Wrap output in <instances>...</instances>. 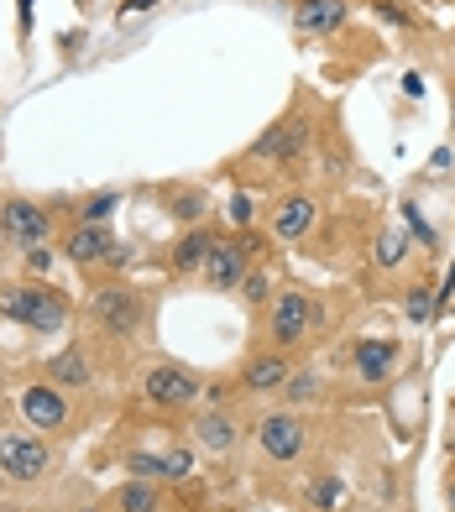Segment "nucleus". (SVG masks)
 Returning a JSON list of instances; mask_svg holds the SVG:
<instances>
[{
    "instance_id": "obj_1",
    "label": "nucleus",
    "mask_w": 455,
    "mask_h": 512,
    "mask_svg": "<svg viewBox=\"0 0 455 512\" xmlns=\"http://www.w3.org/2000/svg\"><path fill=\"white\" fill-rule=\"evenodd\" d=\"M0 309H6V319H16L21 330H32V335H58L68 324V298L58 288H48V283H16V288H6Z\"/></svg>"
},
{
    "instance_id": "obj_2",
    "label": "nucleus",
    "mask_w": 455,
    "mask_h": 512,
    "mask_svg": "<svg viewBox=\"0 0 455 512\" xmlns=\"http://www.w3.org/2000/svg\"><path fill=\"white\" fill-rule=\"evenodd\" d=\"M89 314H95V324L105 335L131 340L147 324V298L136 288H126V283H100L95 293H89Z\"/></svg>"
},
{
    "instance_id": "obj_3",
    "label": "nucleus",
    "mask_w": 455,
    "mask_h": 512,
    "mask_svg": "<svg viewBox=\"0 0 455 512\" xmlns=\"http://www.w3.org/2000/svg\"><path fill=\"white\" fill-rule=\"evenodd\" d=\"M257 262H262V241H257V236H220L199 277H204L215 293H231V288L246 283V272H252Z\"/></svg>"
},
{
    "instance_id": "obj_4",
    "label": "nucleus",
    "mask_w": 455,
    "mask_h": 512,
    "mask_svg": "<svg viewBox=\"0 0 455 512\" xmlns=\"http://www.w3.org/2000/svg\"><path fill=\"white\" fill-rule=\"evenodd\" d=\"M309 324H314L309 293L304 288H283V293H272V304L262 314V340L278 345V351H288V345H299L309 335Z\"/></svg>"
},
{
    "instance_id": "obj_5",
    "label": "nucleus",
    "mask_w": 455,
    "mask_h": 512,
    "mask_svg": "<svg viewBox=\"0 0 455 512\" xmlns=\"http://www.w3.org/2000/svg\"><path fill=\"white\" fill-rule=\"evenodd\" d=\"M257 445H262V455L272 465H293L304 455V445H309V424L293 408H272L257 424Z\"/></svg>"
},
{
    "instance_id": "obj_6",
    "label": "nucleus",
    "mask_w": 455,
    "mask_h": 512,
    "mask_svg": "<svg viewBox=\"0 0 455 512\" xmlns=\"http://www.w3.org/2000/svg\"><path fill=\"white\" fill-rule=\"evenodd\" d=\"M142 398L157 408H189L199 398V377L178 361H152L142 371Z\"/></svg>"
},
{
    "instance_id": "obj_7",
    "label": "nucleus",
    "mask_w": 455,
    "mask_h": 512,
    "mask_svg": "<svg viewBox=\"0 0 455 512\" xmlns=\"http://www.w3.org/2000/svg\"><path fill=\"white\" fill-rule=\"evenodd\" d=\"M48 465H53V455L37 434H0V471H6V481L32 486L48 476Z\"/></svg>"
},
{
    "instance_id": "obj_8",
    "label": "nucleus",
    "mask_w": 455,
    "mask_h": 512,
    "mask_svg": "<svg viewBox=\"0 0 455 512\" xmlns=\"http://www.w3.org/2000/svg\"><path fill=\"white\" fill-rule=\"evenodd\" d=\"M0 236H11L21 251L48 246V236H53V215H48L42 204H32V199H6V204H0Z\"/></svg>"
},
{
    "instance_id": "obj_9",
    "label": "nucleus",
    "mask_w": 455,
    "mask_h": 512,
    "mask_svg": "<svg viewBox=\"0 0 455 512\" xmlns=\"http://www.w3.org/2000/svg\"><path fill=\"white\" fill-rule=\"evenodd\" d=\"M63 256L74 267H110V256H116V236H110V225H100V220H79L74 230L63 236Z\"/></svg>"
},
{
    "instance_id": "obj_10",
    "label": "nucleus",
    "mask_w": 455,
    "mask_h": 512,
    "mask_svg": "<svg viewBox=\"0 0 455 512\" xmlns=\"http://www.w3.org/2000/svg\"><path fill=\"white\" fill-rule=\"evenodd\" d=\"M21 418H27L37 434H58V429H68V403H63V392L48 387V382H32L27 392H21Z\"/></svg>"
},
{
    "instance_id": "obj_11",
    "label": "nucleus",
    "mask_w": 455,
    "mask_h": 512,
    "mask_svg": "<svg viewBox=\"0 0 455 512\" xmlns=\"http://www.w3.org/2000/svg\"><path fill=\"white\" fill-rule=\"evenodd\" d=\"M304 147H309V121H304V115H293V121H278L272 131L257 136L252 157H262V162H293Z\"/></svg>"
},
{
    "instance_id": "obj_12",
    "label": "nucleus",
    "mask_w": 455,
    "mask_h": 512,
    "mask_svg": "<svg viewBox=\"0 0 455 512\" xmlns=\"http://www.w3.org/2000/svg\"><path fill=\"white\" fill-rule=\"evenodd\" d=\"M314 220H320V204L309 194H288V199L272 204V236L278 241H304L314 230Z\"/></svg>"
},
{
    "instance_id": "obj_13",
    "label": "nucleus",
    "mask_w": 455,
    "mask_h": 512,
    "mask_svg": "<svg viewBox=\"0 0 455 512\" xmlns=\"http://www.w3.org/2000/svg\"><path fill=\"white\" fill-rule=\"evenodd\" d=\"M215 241H220V236H210L204 225H189L184 236H178V246H173V256H168V267H173L178 277H194V272H204V262H210Z\"/></svg>"
},
{
    "instance_id": "obj_14",
    "label": "nucleus",
    "mask_w": 455,
    "mask_h": 512,
    "mask_svg": "<svg viewBox=\"0 0 455 512\" xmlns=\"http://www.w3.org/2000/svg\"><path fill=\"white\" fill-rule=\"evenodd\" d=\"M236 439H241V429H236V418L231 413H199L194 418V445L204 450V455H225V450H236Z\"/></svg>"
},
{
    "instance_id": "obj_15",
    "label": "nucleus",
    "mask_w": 455,
    "mask_h": 512,
    "mask_svg": "<svg viewBox=\"0 0 455 512\" xmlns=\"http://www.w3.org/2000/svg\"><path fill=\"white\" fill-rule=\"evenodd\" d=\"M131 476L136 481H184L194 471V460L189 450H168V455H131Z\"/></svg>"
},
{
    "instance_id": "obj_16",
    "label": "nucleus",
    "mask_w": 455,
    "mask_h": 512,
    "mask_svg": "<svg viewBox=\"0 0 455 512\" xmlns=\"http://www.w3.org/2000/svg\"><path fill=\"white\" fill-rule=\"evenodd\" d=\"M42 377L58 382V387H89V382H95V366H89V356L79 351V345H68V351L48 356V366H42Z\"/></svg>"
},
{
    "instance_id": "obj_17",
    "label": "nucleus",
    "mask_w": 455,
    "mask_h": 512,
    "mask_svg": "<svg viewBox=\"0 0 455 512\" xmlns=\"http://www.w3.org/2000/svg\"><path fill=\"white\" fill-rule=\"evenodd\" d=\"M288 377H293V371H288V356H257V361H246L241 387L252 392V398H262V392H283Z\"/></svg>"
},
{
    "instance_id": "obj_18",
    "label": "nucleus",
    "mask_w": 455,
    "mask_h": 512,
    "mask_svg": "<svg viewBox=\"0 0 455 512\" xmlns=\"http://www.w3.org/2000/svg\"><path fill=\"white\" fill-rule=\"evenodd\" d=\"M393 361H398V340H361L356 345V377L361 382H388Z\"/></svg>"
},
{
    "instance_id": "obj_19",
    "label": "nucleus",
    "mask_w": 455,
    "mask_h": 512,
    "mask_svg": "<svg viewBox=\"0 0 455 512\" xmlns=\"http://www.w3.org/2000/svg\"><path fill=\"white\" fill-rule=\"evenodd\" d=\"M293 21H299V32L325 37V32H335L340 21H346V0H299Z\"/></svg>"
},
{
    "instance_id": "obj_20",
    "label": "nucleus",
    "mask_w": 455,
    "mask_h": 512,
    "mask_svg": "<svg viewBox=\"0 0 455 512\" xmlns=\"http://www.w3.org/2000/svg\"><path fill=\"white\" fill-rule=\"evenodd\" d=\"M116 507L121 512H163V492H157V481H126L116 492Z\"/></svg>"
},
{
    "instance_id": "obj_21",
    "label": "nucleus",
    "mask_w": 455,
    "mask_h": 512,
    "mask_svg": "<svg viewBox=\"0 0 455 512\" xmlns=\"http://www.w3.org/2000/svg\"><path fill=\"white\" fill-rule=\"evenodd\" d=\"M408 262V236L403 230H382V241H377V267L382 272H398Z\"/></svg>"
},
{
    "instance_id": "obj_22",
    "label": "nucleus",
    "mask_w": 455,
    "mask_h": 512,
    "mask_svg": "<svg viewBox=\"0 0 455 512\" xmlns=\"http://www.w3.org/2000/svg\"><path fill=\"white\" fill-rule=\"evenodd\" d=\"M210 209V199H204V189H184V194H173V215L184 220V225H199V215Z\"/></svg>"
},
{
    "instance_id": "obj_23",
    "label": "nucleus",
    "mask_w": 455,
    "mask_h": 512,
    "mask_svg": "<svg viewBox=\"0 0 455 512\" xmlns=\"http://www.w3.org/2000/svg\"><path fill=\"white\" fill-rule=\"evenodd\" d=\"M283 392H288V403H314L320 398V377H314V371H293L283 382Z\"/></svg>"
},
{
    "instance_id": "obj_24",
    "label": "nucleus",
    "mask_w": 455,
    "mask_h": 512,
    "mask_svg": "<svg viewBox=\"0 0 455 512\" xmlns=\"http://www.w3.org/2000/svg\"><path fill=\"white\" fill-rule=\"evenodd\" d=\"M241 298H246V304H272V277L262 267H252V272H246V283H241Z\"/></svg>"
},
{
    "instance_id": "obj_25",
    "label": "nucleus",
    "mask_w": 455,
    "mask_h": 512,
    "mask_svg": "<svg viewBox=\"0 0 455 512\" xmlns=\"http://www.w3.org/2000/svg\"><path fill=\"white\" fill-rule=\"evenodd\" d=\"M335 502H340V481L320 476V481H314V492H309V507L314 512H335Z\"/></svg>"
},
{
    "instance_id": "obj_26",
    "label": "nucleus",
    "mask_w": 455,
    "mask_h": 512,
    "mask_svg": "<svg viewBox=\"0 0 455 512\" xmlns=\"http://www.w3.org/2000/svg\"><path fill=\"white\" fill-rule=\"evenodd\" d=\"M116 209H121V194H116V189H105V194H95V199L84 204V220H100V225H105L110 215H116Z\"/></svg>"
},
{
    "instance_id": "obj_27",
    "label": "nucleus",
    "mask_w": 455,
    "mask_h": 512,
    "mask_svg": "<svg viewBox=\"0 0 455 512\" xmlns=\"http://www.w3.org/2000/svg\"><path fill=\"white\" fill-rule=\"evenodd\" d=\"M403 230H408V236H419L424 246H435V241H440L435 230H429V220L419 215V204H403Z\"/></svg>"
},
{
    "instance_id": "obj_28",
    "label": "nucleus",
    "mask_w": 455,
    "mask_h": 512,
    "mask_svg": "<svg viewBox=\"0 0 455 512\" xmlns=\"http://www.w3.org/2000/svg\"><path fill=\"white\" fill-rule=\"evenodd\" d=\"M429 298H435L429 288H414V293H408V304H403V314L414 319V324H424L429 314H435V304H429Z\"/></svg>"
},
{
    "instance_id": "obj_29",
    "label": "nucleus",
    "mask_w": 455,
    "mask_h": 512,
    "mask_svg": "<svg viewBox=\"0 0 455 512\" xmlns=\"http://www.w3.org/2000/svg\"><path fill=\"white\" fill-rule=\"evenodd\" d=\"M252 220H257L252 194H236V199H231V225H246V230H252Z\"/></svg>"
},
{
    "instance_id": "obj_30",
    "label": "nucleus",
    "mask_w": 455,
    "mask_h": 512,
    "mask_svg": "<svg viewBox=\"0 0 455 512\" xmlns=\"http://www.w3.org/2000/svg\"><path fill=\"white\" fill-rule=\"evenodd\" d=\"M21 262H27L32 277H42V272L53 267V251H48V246H32V251H21Z\"/></svg>"
},
{
    "instance_id": "obj_31",
    "label": "nucleus",
    "mask_w": 455,
    "mask_h": 512,
    "mask_svg": "<svg viewBox=\"0 0 455 512\" xmlns=\"http://www.w3.org/2000/svg\"><path fill=\"white\" fill-rule=\"evenodd\" d=\"M403 95L419 100V95H424V79H419V74H403Z\"/></svg>"
},
{
    "instance_id": "obj_32",
    "label": "nucleus",
    "mask_w": 455,
    "mask_h": 512,
    "mask_svg": "<svg viewBox=\"0 0 455 512\" xmlns=\"http://www.w3.org/2000/svg\"><path fill=\"white\" fill-rule=\"evenodd\" d=\"M450 298H455V267H450V277H445V298H440V304H450Z\"/></svg>"
},
{
    "instance_id": "obj_33",
    "label": "nucleus",
    "mask_w": 455,
    "mask_h": 512,
    "mask_svg": "<svg viewBox=\"0 0 455 512\" xmlns=\"http://www.w3.org/2000/svg\"><path fill=\"white\" fill-rule=\"evenodd\" d=\"M21 27H32V0H21Z\"/></svg>"
},
{
    "instance_id": "obj_34",
    "label": "nucleus",
    "mask_w": 455,
    "mask_h": 512,
    "mask_svg": "<svg viewBox=\"0 0 455 512\" xmlns=\"http://www.w3.org/2000/svg\"><path fill=\"white\" fill-rule=\"evenodd\" d=\"M450 502H455V486H450Z\"/></svg>"
},
{
    "instance_id": "obj_35",
    "label": "nucleus",
    "mask_w": 455,
    "mask_h": 512,
    "mask_svg": "<svg viewBox=\"0 0 455 512\" xmlns=\"http://www.w3.org/2000/svg\"><path fill=\"white\" fill-rule=\"evenodd\" d=\"M0 481H6V471H0Z\"/></svg>"
}]
</instances>
